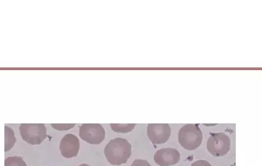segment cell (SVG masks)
I'll list each match as a JSON object with an SVG mask.
<instances>
[{
	"label": "cell",
	"instance_id": "15",
	"mask_svg": "<svg viewBox=\"0 0 262 166\" xmlns=\"http://www.w3.org/2000/svg\"><path fill=\"white\" fill-rule=\"evenodd\" d=\"M79 166H90V165L87 164H85V163H83V164H80Z\"/></svg>",
	"mask_w": 262,
	"mask_h": 166
},
{
	"label": "cell",
	"instance_id": "13",
	"mask_svg": "<svg viewBox=\"0 0 262 166\" xmlns=\"http://www.w3.org/2000/svg\"><path fill=\"white\" fill-rule=\"evenodd\" d=\"M130 166H151L150 164L145 160H135Z\"/></svg>",
	"mask_w": 262,
	"mask_h": 166
},
{
	"label": "cell",
	"instance_id": "4",
	"mask_svg": "<svg viewBox=\"0 0 262 166\" xmlns=\"http://www.w3.org/2000/svg\"><path fill=\"white\" fill-rule=\"evenodd\" d=\"M231 140L224 133L211 134L208 139L207 149L209 152L215 156H223L230 150Z\"/></svg>",
	"mask_w": 262,
	"mask_h": 166
},
{
	"label": "cell",
	"instance_id": "3",
	"mask_svg": "<svg viewBox=\"0 0 262 166\" xmlns=\"http://www.w3.org/2000/svg\"><path fill=\"white\" fill-rule=\"evenodd\" d=\"M19 130L23 139L31 145H38L47 137V129L43 123H22Z\"/></svg>",
	"mask_w": 262,
	"mask_h": 166
},
{
	"label": "cell",
	"instance_id": "10",
	"mask_svg": "<svg viewBox=\"0 0 262 166\" xmlns=\"http://www.w3.org/2000/svg\"><path fill=\"white\" fill-rule=\"evenodd\" d=\"M136 124H111V128L118 133H128L132 131Z\"/></svg>",
	"mask_w": 262,
	"mask_h": 166
},
{
	"label": "cell",
	"instance_id": "14",
	"mask_svg": "<svg viewBox=\"0 0 262 166\" xmlns=\"http://www.w3.org/2000/svg\"><path fill=\"white\" fill-rule=\"evenodd\" d=\"M191 166H212L206 160H199L193 162Z\"/></svg>",
	"mask_w": 262,
	"mask_h": 166
},
{
	"label": "cell",
	"instance_id": "9",
	"mask_svg": "<svg viewBox=\"0 0 262 166\" xmlns=\"http://www.w3.org/2000/svg\"><path fill=\"white\" fill-rule=\"evenodd\" d=\"M16 142L14 132L12 129L5 127V152L11 150Z\"/></svg>",
	"mask_w": 262,
	"mask_h": 166
},
{
	"label": "cell",
	"instance_id": "6",
	"mask_svg": "<svg viewBox=\"0 0 262 166\" xmlns=\"http://www.w3.org/2000/svg\"><path fill=\"white\" fill-rule=\"evenodd\" d=\"M147 135L154 144L167 142L171 135V129L167 123H150L147 126Z\"/></svg>",
	"mask_w": 262,
	"mask_h": 166
},
{
	"label": "cell",
	"instance_id": "11",
	"mask_svg": "<svg viewBox=\"0 0 262 166\" xmlns=\"http://www.w3.org/2000/svg\"><path fill=\"white\" fill-rule=\"evenodd\" d=\"M5 166H27L22 157L19 156H10L5 160Z\"/></svg>",
	"mask_w": 262,
	"mask_h": 166
},
{
	"label": "cell",
	"instance_id": "7",
	"mask_svg": "<svg viewBox=\"0 0 262 166\" xmlns=\"http://www.w3.org/2000/svg\"><path fill=\"white\" fill-rule=\"evenodd\" d=\"M80 142L78 138L73 134L66 135L61 139L60 151L66 158L77 156L79 151Z\"/></svg>",
	"mask_w": 262,
	"mask_h": 166
},
{
	"label": "cell",
	"instance_id": "1",
	"mask_svg": "<svg viewBox=\"0 0 262 166\" xmlns=\"http://www.w3.org/2000/svg\"><path fill=\"white\" fill-rule=\"evenodd\" d=\"M132 153V146L126 139L117 138L111 140L104 148V155L113 165L125 164Z\"/></svg>",
	"mask_w": 262,
	"mask_h": 166
},
{
	"label": "cell",
	"instance_id": "8",
	"mask_svg": "<svg viewBox=\"0 0 262 166\" xmlns=\"http://www.w3.org/2000/svg\"><path fill=\"white\" fill-rule=\"evenodd\" d=\"M180 160L179 152L173 148H163L157 152L154 160L160 166H170L177 164Z\"/></svg>",
	"mask_w": 262,
	"mask_h": 166
},
{
	"label": "cell",
	"instance_id": "5",
	"mask_svg": "<svg viewBox=\"0 0 262 166\" xmlns=\"http://www.w3.org/2000/svg\"><path fill=\"white\" fill-rule=\"evenodd\" d=\"M79 136L91 144H99L105 138V130L101 125L84 123L79 128Z\"/></svg>",
	"mask_w": 262,
	"mask_h": 166
},
{
	"label": "cell",
	"instance_id": "2",
	"mask_svg": "<svg viewBox=\"0 0 262 166\" xmlns=\"http://www.w3.org/2000/svg\"><path fill=\"white\" fill-rule=\"evenodd\" d=\"M179 142L188 151H194L202 143L203 134L199 125L187 124L180 130Z\"/></svg>",
	"mask_w": 262,
	"mask_h": 166
},
{
	"label": "cell",
	"instance_id": "12",
	"mask_svg": "<svg viewBox=\"0 0 262 166\" xmlns=\"http://www.w3.org/2000/svg\"><path fill=\"white\" fill-rule=\"evenodd\" d=\"M52 127L57 130H66L73 128L75 124H52Z\"/></svg>",
	"mask_w": 262,
	"mask_h": 166
}]
</instances>
